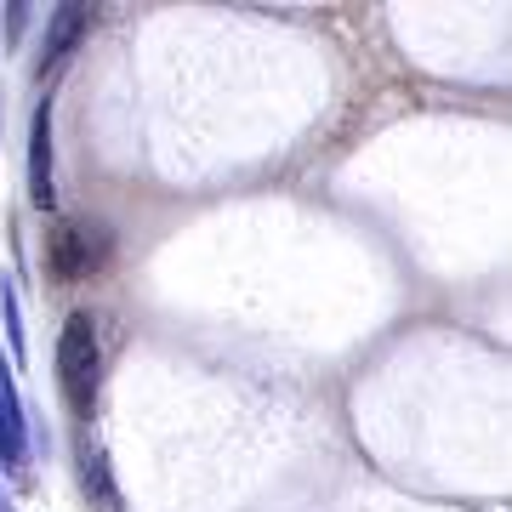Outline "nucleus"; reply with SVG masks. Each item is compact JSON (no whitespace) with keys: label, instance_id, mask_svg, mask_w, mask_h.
Masks as SVG:
<instances>
[{"label":"nucleus","instance_id":"obj_3","mask_svg":"<svg viewBox=\"0 0 512 512\" xmlns=\"http://www.w3.org/2000/svg\"><path fill=\"white\" fill-rule=\"evenodd\" d=\"M29 183H35V205L46 211L52 205V126H46V114L35 120V171H29Z\"/></svg>","mask_w":512,"mask_h":512},{"label":"nucleus","instance_id":"obj_4","mask_svg":"<svg viewBox=\"0 0 512 512\" xmlns=\"http://www.w3.org/2000/svg\"><path fill=\"white\" fill-rule=\"evenodd\" d=\"M18 410H12V382H6V370H0V444H6V456H18Z\"/></svg>","mask_w":512,"mask_h":512},{"label":"nucleus","instance_id":"obj_2","mask_svg":"<svg viewBox=\"0 0 512 512\" xmlns=\"http://www.w3.org/2000/svg\"><path fill=\"white\" fill-rule=\"evenodd\" d=\"M103 256H109L103 228H86V222H57L52 234H46V268H52L57 285H74V279L97 274V268H103Z\"/></svg>","mask_w":512,"mask_h":512},{"label":"nucleus","instance_id":"obj_1","mask_svg":"<svg viewBox=\"0 0 512 512\" xmlns=\"http://www.w3.org/2000/svg\"><path fill=\"white\" fill-rule=\"evenodd\" d=\"M57 376H63V393H69V410L86 416L97 393V376H103V348H97V325L86 313H69V325L57 336Z\"/></svg>","mask_w":512,"mask_h":512}]
</instances>
